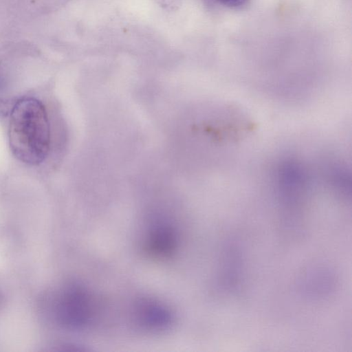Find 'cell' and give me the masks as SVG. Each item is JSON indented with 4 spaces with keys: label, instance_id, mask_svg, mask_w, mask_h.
Returning a JSON list of instances; mask_svg holds the SVG:
<instances>
[{
    "label": "cell",
    "instance_id": "1",
    "mask_svg": "<svg viewBox=\"0 0 352 352\" xmlns=\"http://www.w3.org/2000/svg\"><path fill=\"white\" fill-rule=\"evenodd\" d=\"M50 137L43 103L34 98L17 101L11 111L8 129L9 144L15 157L29 165L42 163L49 153Z\"/></svg>",
    "mask_w": 352,
    "mask_h": 352
},
{
    "label": "cell",
    "instance_id": "2",
    "mask_svg": "<svg viewBox=\"0 0 352 352\" xmlns=\"http://www.w3.org/2000/svg\"><path fill=\"white\" fill-rule=\"evenodd\" d=\"M50 312L59 325L71 329H81L91 320L92 300L84 287L69 285L53 296Z\"/></svg>",
    "mask_w": 352,
    "mask_h": 352
},
{
    "label": "cell",
    "instance_id": "3",
    "mask_svg": "<svg viewBox=\"0 0 352 352\" xmlns=\"http://www.w3.org/2000/svg\"><path fill=\"white\" fill-rule=\"evenodd\" d=\"M177 236L171 226L164 222L155 223L148 230L145 248L153 256L166 258L174 252Z\"/></svg>",
    "mask_w": 352,
    "mask_h": 352
},
{
    "label": "cell",
    "instance_id": "4",
    "mask_svg": "<svg viewBox=\"0 0 352 352\" xmlns=\"http://www.w3.org/2000/svg\"><path fill=\"white\" fill-rule=\"evenodd\" d=\"M137 318L143 326L153 329L166 327L171 322V314L164 306L155 301L144 300L136 307Z\"/></svg>",
    "mask_w": 352,
    "mask_h": 352
},
{
    "label": "cell",
    "instance_id": "5",
    "mask_svg": "<svg viewBox=\"0 0 352 352\" xmlns=\"http://www.w3.org/2000/svg\"><path fill=\"white\" fill-rule=\"evenodd\" d=\"M221 4L230 7L237 8L244 5L248 0H218Z\"/></svg>",
    "mask_w": 352,
    "mask_h": 352
},
{
    "label": "cell",
    "instance_id": "6",
    "mask_svg": "<svg viewBox=\"0 0 352 352\" xmlns=\"http://www.w3.org/2000/svg\"><path fill=\"white\" fill-rule=\"evenodd\" d=\"M2 304H3V296H2L1 292H0V309L2 307Z\"/></svg>",
    "mask_w": 352,
    "mask_h": 352
}]
</instances>
